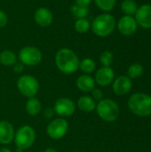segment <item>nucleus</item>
Returning a JSON list of instances; mask_svg holds the SVG:
<instances>
[{"mask_svg":"<svg viewBox=\"0 0 151 152\" xmlns=\"http://www.w3.org/2000/svg\"><path fill=\"white\" fill-rule=\"evenodd\" d=\"M24 70V65L21 62H16L13 65V71L15 73H21Z\"/></svg>","mask_w":151,"mask_h":152,"instance_id":"obj_31","label":"nucleus"},{"mask_svg":"<svg viewBox=\"0 0 151 152\" xmlns=\"http://www.w3.org/2000/svg\"><path fill=\"white\" fill-rule=\"evenodd\" d=\"M128 108L134 115L149 117L151 115V95L135 93L128 99Z\"/></svg>","mask_w":151,"mask_h":152,"instance_id":"obj_2","label":"nucleus"},{"mask_svg":"<svg viewBox=\"0 0 151 152\" xmlns=\"http://www.w3.org/2000/svg\"><path fill=\"white\" fill-rule=\"evenodd\" d=\"M8 22V18H7V15L5 14L4 12L3 11H0V28H4Z\"/></svg>","mask_w":151,"mask_h":152,"instance_id":"obj_29","label":"nucleus"},{"mask_svg":"<svg viewBox=\"0 0 151 152\" xmlns=\"http://www.w3.org/2000/svg\"><path fill=\"white\" fill-rule=\"evenodd\" d=\"M143 71H144V69L142 64L133 63V64L130 65V67L128 68V70H127L128 76L127 77H129L131 79L138 78L143 74Z\"/></svg>","mask_w":151,"mask_h":152,"instance_id":"obj_22","label":"nucleus"},{"mask_svg":"<svg viewBox=\"0 0 151 152\" xmlns=\"http://www.w3.org/2000/svg\"><path fill=\"white\" fill-rule=\"evenodd\" d=\"M15 131L13 126L6 121H0V143L4 145L10 144L14 138Z\"/></svg>","mask_w":151,"mask_h":152,"instance_id":"obj_14","label":"nucleus"},{"mask_svg":"<svg viewBox=\"0 0 151 152\" xmlns=\"http://www.w3.org/2000/svg\"><path fill=\"white\" fill-rule=\"evenodd\" d=\"M44 152H57V151L55 149H53V148H48Z\"/></svg>","mask_w":151,"mask_h":152,"instance_id":"obj_33","label":"nucleus"},{"mask_svg":"<svg viewBox=\"0 0 151 152\" xmlns=\"http://www.w3.org/2000/svg\"><path fill=\"white\" fill-rule=\"evenodd\" d=\"M116 28V20L109 13H102L96 16L92 23L93 32L101 37L110 35Z\"/></svg>","mask_w":151,"mask_h":152,"instance_id":"obj_3","label":"nucleus"},{"mask_svg":"<svg viewBox=\"0 0 151 152\" xmlns=\"http://www.w3.org/2000/svg\"><path fill=\"white\" fill-rule=\"evenodd\" d=\"M94 2L101 10L109 12L114 8L117 0H94Z\"/></svg>","mask_w":151,"mask_h":152,"instance_id":"obj_25","label":"nucleus"},{"mask_svg":"<svg viewBox=\"0 0 151 152\" xmlns=\"http://www.w3.org/2000/svg\"><path fill=\"white\" fill-rule=\"evenodd\" d=\"M17 61L16 54L10 50H4L0 53V63L4 66H13Z\"/></svg>","mask_w":151,"mask_h":152,"instance_id":"obj_19","label":"nucleus"},{"mask_svg":"<svg viewBox=\"0 0 151 152\" xmlns=\"http://www.w3.org/2000/svg\"><path fill=\"white\" fill-rule=\"evenodd\" d=\"M79 69L85 74L89 75V74L93 73L95 70V69H96V63L91 58H85V59H83L80 61V63H79Z\"/></svg>","mask_w":151,"mask_h":152,"instance_id":"obj_20","label":"nucleus"},{"mask_svg":"<svg viewBox=\"0 0 151 152\" xmlns=\"http://www.w3.org/2000/svg\"><path fill=\"white\" fill-rule=\"evenodd\" d=\"M93 0H75V4L81 6V7H87Z\"/></svg>","mask_w":151,"mask_h":152,"instance_id":"obj_30","label":"nucleus"},{"mask_svg":"<svg viewBox=\"0 0 151 152\" xmlns=\"http://www.w3.org/2000/svg\"><path fill=\"white\" fill-rule=\"evenodd\" d=\"M92 98L95 101V102H100L103 99V93L101 89L99 88H94L92 92Z\"/></svg>","mask_w":151,"mask_h":152,"instance_id":"obj_27","label":"nucleus"},{"mask_svg":"<svg viewBox=\"0 0 151 152\" xmlns=\"http://www.w3.org/2000/svg\"><path fill=\"white\" fill-rule=\"evenodd\" d=\"M70 12L77 19L85 18L88 15V12H89L87 7H81V6H78L77 4H74V5H72L70 7Z\"/></svg>","mask_w":151,"mask_h":152,"instance_id":"obj_24","label":"nucleus"},{"mask_svg":"<svg viewBox=\"0 0 151 152\" xmlns=\"http://www.w3.org/2000/svg\"><path fill=\"white\" fill-rule=\"evenodd\" d=\"M18 58L20 62H21L24 66L33 67L41 62L43 54L41 51L35 46H25L20 50Z\"/></svg>","mask_w":151,"mask_h":152,"instance_id":"obj_7","label":"nucleus"},{"mask_svg":"<svg viewBox=\"0 0 151 152\" xmlns=\"http://www.w3.org/2000/svg\"><path fill=\"white\" fill-rule=\"evenodd\" d=\"M77 106L81 111L90 113V112H93V110H95L96 102L91 96L83 95L78 98V100L77 102Z\"/></svg>","mask_w":151,"mask_h":152,"instance_id":"obj_17","label":"nucleus"},{"mask_svg":"<svg viewBox=\"0 0 151 152\" xmlns=\"http://www.w3.org/2000/svg\"><path fill=\"white\" fill-rule=\"evenodd\" d=\"M77 87L84 93H91L95 88L94 78L90 75L84 74L79 76L76 80Z\"/></svg>","mask_w":151,"mask_h":152,"instance_id":"obj_16","label":"nucleus"},{"mask_svg":"<svg viewBox=\"0 0 151 152\" xmlns=\"http://www.w3.org/2000/svg\"><path fill=\"white\" fill-rule=\"evenodd\" d=\"M69 124L64 118H57L53 119L47 126V135L53 140H61L68 133Z\"/></svg>","mask_w":151,"mask_h":152,"instance_id":"obj_8","label":"nucleus"},{"mask_svg":"<svg viewBox=\"0 0 151 152\" xmlns=\"http://www.w3.org/2000/svg\"><path fill=\"white\" fill-rule=\"evenodd\" d=\"M79 63L80 61L77 55L69 48H61L56 53V67L61 72L66 75L77 72L79 69Z\"/></svg>","mask_w":151,"mask_h":152,"instance_id":"obj_1","label":"nucleus"},{"mask_svg":"<svg viewBox=\"0 0 151 152\" xmlns=\"http://www.w3.org/2000/svg\"><path fill=\"white\" fill-rule=\"evenodd\" d=\"M19 92L27 98L35 97L39 91V83L37 79L31 75H22L17 81Z\"/></svg>","mask_w":151,"mask_h":152,"instance_id":"obj_6","label":"nucleus"},{"mask_svg":"<svg viewBox=\"0 0 151 152\" xmlns=\"http://www.w3.org/2000/svg\"><path fill=\"white\" fill-rule=\"evenodd\" d=\"M135 20L143 28H151V4H145L138 7Z\"/></svg>","mask_w":151,"mask_h":152,"instance_id":"obj_10","label":"nucleus"},{"mask_svg":"<svg viewBox=\"0 0 151 152\" xmlns=\"http://www.w3.org/2000/svg\"><path fill=\"white\" fill-rule=\"evenodd\" d=\"M25 109H26L27 113L29 116L35 117V116H37L41 112L42 103L37 98L31 97V98H28V100L27 101Z\"/></svg>","mask_w":151,"mask_h":152,"instance_id":"obj_18","label":"nucleus"},{"mask_svg":"<svg viewBox=\"0 0 151 152\" xmlns=\"http://www.w3.org/2000/svg\"><path fill=\"white\" fill-rule=\"evenodd\" d=\"M75 29L78 33H85L89 30L91 25L87 19H77V20L75 22Z\"/></svg>","mask_w":151,"mask_h":152,"instance_id":"obj_23","label":"nucleus"},{"mask_svg":"<svg viewBox=\"0 0 151 152\" xmlns=\"http://www.w3.org/2000/svg\"><path fill=\"white\" fill-rule=\"evenodd\" d=\"M0 152H12V151L10 149L6 148V147H3V148L0 149Z\"/></svg>","mask_w":151,"mask_h":152,"instance_id":"obj_32","label":"nucleus"},{"mask_svg":"<svg viewBox=\"0 0 151 152\" xmlns=\"http://www.w3.org/2000/svg\"><path fill=\"white\" fill-rule=\"evenodd\" d=\"M54 115H55V112H54L53 108H46L44 110V117L47 119L53 118L54 117Z\"/></svg>","mask_w":151,"mask_h":152,"instance_id":"obj_28","label":"nucleus"},{"mask_svg":"<svg viewBox=\"0 0 151 152\" xmlns=\"http://www.w3.org/2000/svg\"><path fill=\"white\" fill-rule=\"evenodd\" d=\"M13 141L18 150H28L36 141V132L30 126H22L15 132Z\"/></svg>","mask_w":151,"mask_h":152,"instance_id":"obj_5","label":"nucleus"},{"mask_svg":"<svg viewBox=\"0 0 151 152\" xmlns=\"http://www.w3.org/2000/svg\"><path fill=\"white\" fill-rule=\"evenodd\" d=\"M115 77V72L110 67H101L95 74V84L100 86H107L110 85Z\"/></svg>","mask_w":151,"mask_h":152,"instance_id":"obj_13","label":"nucleus"},{"mask_svg":"<svg viewBox=\"0 0 151 152\" xmlns=\"http://www.w3.org/2000/svg\"><path fill=\"white\" fill-rule=\"evenodd\" d=\"M34 20L37 25L41 27H48L53 20V12L46 7H40L35 12Z\"/></svg>","mask_w":151,"mask_h":152,"instance_id":"obj_15","label":"nucleus"},{"mask_svg":"<svg viewBox=\"0 0 151 152\" xmlns=\"http://www.w3.org/2000/svg\"><path fill=\"white\" fill-rule=\"evenodd\" d=\"M97 115L106 122H113L119 116V106L111 99H102L96 104Z\"/></svg>","mask_w":151,"mask_h":152,"instance_id":"obj_4","label":"nucleus"},{"mask_svg":"<svg viewBox=\"0 0 151 152\" xmlns=\"http://www.w3.org/2000/svg\"><path fill=\"white\" fill-rule=\"evenodd\" d=\"M137 22L133 16L125 15L123 16L117 23V28L119 32L124 36H131L135 33L137 29Z\"/></svg>","mask_w":151,"mask_h":152,"instance_id":"obj_11","label":"nucleus"},{"mask_svg":"<svg viewBox=\"0 0 151 152\" xmlns=\"http://www.w3.org/2000/svg\"><path fill=\"white\" fill-rule=\"evenodd\" d=\"M114 61V55L109 51H104L100 57V61L102 64L103 67H110V65L113 63Z\"/></svg>","mask_w":151,"mask_h":152,"instance_id":"obj_26","label":"nucleus"},{"mask_svg":"<svg viewBox=\"0 0 151 152\" xmlns=\"http://www.w3.org/2000/svg\"><path fill=\"white\" fill-rule=\"evenodd\" d=\"M121 9L125 15L133 16L138 9V5L133 0H124L121 4Z\"/></svg>","mask_w":151,"mask_h":152,"instance_id":"obj_21","label":"nucleus"},{"mask_svg":"<svg viewBox=\"0 0 151 152\" xmlns=\"http://www.w3.org/2000/svg\"><path fill=\"white\" fill-rule=\"evenodd\" d=\"M77 105L75 102L67 97H61L59 98L53 106V110L55 112V115H58L61 118H66L72 116L76 111Z\"/></svg>","mask_w":151,"mask_h":152,"instance_id":"obj_9","label":"nucleus"},{"mask_svg":"<svg viewBox=\"0 0 151 152\" xmlns=\"http://www.w3.org/2000/svg\"><path fill=\"white\" fill-rule=\"evenodd\" d=\"M133 86L132 79L127 76H120L113 82V92L118 96H124L127 94Z\"/></svg>","mask_w":151,"mask_h":152,"instance_id":"obj_12","label":"nucleus"}]
</instances>
